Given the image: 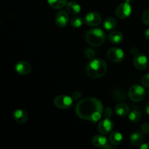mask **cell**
Instances as JSON below:
<instances>
[{"label": "cell", "instance_id": "20", "mask_svg": "<svg viewBox=\"0 0 149 149\" xmlns=\"http://www.w3.org/2000/svg\"><path fill=\"white\" fill-rule=\"evenodd\" d=\"M49 7L55 10H59L66 5L68 0H47Z\"/></svg>", "mask_w": 149, "mask_h": 149}, {"label": "cell", "instance_id": "14", "mask_svg": "<svg viewBox=\"0 0 149 149\" xmlns=\"http://www.w3.org/2000/svg\"><path fill=\"white\" fill-rule=\"evenodd\" d=\"M13 118H14L15 121L17 123L23 124L27 122L29 116H28V113L24 110L17 109L13 113Z\"/></svg>", "mask_w": 149, "mask_h": 149}, {"label": "cell", "instance_id": "7", "mask_svg": "<svg viewBox=\"0 0 149 149\" xmlns=\"http://www.w3.org/2000/svg\"><path fill=\"white\" fill-rule=\"evenodd\" d=\"M132 13V7L128 2H124L119 4L116 9L115 14L119 19H125L129 17Z\"/></svg>", "mask_w": 149, "mask_h": 149}, {"label": "cell", "instance_id": "15", "mask_svg": "<svg viewBox=\"0 0 149 149\" xmlns=\"http://www.w3.org/2000/svg\"><path fill=\"white\" fill-rule=\"evenodd\" d=\"M66 11L69 14L73 15H77L81 11V7L79 4L76 1H68L65 5Z\"/></svg>", "mask_w": 149, "mask_h": 149}, {"label": "cell", "instance_id": "26", "mask_svg": "<svg viewBox=\"0 0 149 149\" xmlns=\"http://www.w3.org/2000/svg\"><path fill=\"white\" fill-rule=\"evenodd\" d=\"M85 55L87 56V58H88L89 59L92 60L94 58V57L95 56V52L91 48H87L85 50Z\"/></svg>", "mask_w": 149, "mask_h": 149}, {"label": "cell", "instance_id": "17", "mask_svg": "<svg viewBox=\"0 0 149 149\" xmlns=\"http://www.w3.org/2000/svg\"><path fill=\"white\" fill-rule=\"evenodd\" d=\"M108 39L112 44H120L123 41L124 36L119 31H113L109 33Z\"/></svg>", "mask_w": 149, "mask_h": 149}, {"label": "cell", "instance_id": "30", "mask_svg": "<svg viewBox=\"0 0 149 149\" xmlns=\"http://www.w3.org/2000/svg\"><path fill=\"white\" fill-rule=\"evenodd\" d=\"M140 148L141 149H148L149 148V143H142L140 146Z\"/></svg>", "mask_w": 149, "mask_h": 149}, {"label": "cell", "instance_id": "8", "mask_svg": "<svg viewBox=\"0 0 149 149\" xmlns=\"http://www.w3.org/2000/svg\"><path fill=\"white\" fill-rule=\"evenodd\" d=\"M133 65L140 71L145 70L148 65V60L144 54L137 53L133 58Z\"/></svg>", "mask_w": 149, "mask_h": 149}, {"label": "cell", "instance_id": "13", "mask_svg": "<svg viewBox=\"0 0 149 149\" xmlns=\"http://www.w3.org/2000/svg\"><path fill=\"white\" fill-rule=\"evenodd\" d=\"M92 143L93 146H95L97 148H112L113 147L111 146V144H109L108 143L107 138L103 135H95L92 139Z\"/></svg>", "mask_w": 149, "mask_h": 149}, {"label": "cell", "instance_id": "21", "mask_svg": "<svg viewBox=\"0 0 149 149\" xmlns=\"http://www.w3.org/2000/svg\"><path fill=\"white\" fill-rule=\"evenodd\" d=\"M103 27L107 31H112L116 28L117 23L113 17H107L103 21Z\"/></svg>", "mask_w": 149, "mask_h": 149}, {"label": "cell", "instance_id": "2", "mask_svg": "<svg viewBox=\"0 0 149 149\" xmlns=\"http://www.w3.org/2000/svg\"><path fill=\"white\" fill-rule=\"evenodd\" d=\"M108 65L106 61L100 58L90 60L86 67L87 76L92 79H99L106 74Z\"/></svg>", "mask_w": 149, "mask_h": 149}, {"label": "cell", "instance_id": "31", "mask_svg": "<svg viewBox=\"0 0 149 149\" xmlns=\"http://www.w3.org/2000/svg\"><path fill=\"white\" fill-rule=\"evenodd\" d=\"M144 36H145L146 39L149 40V29H146V30L145 31V33H144Z\"/></svg>", "mask_w": 149, "mask_h": 149}, {"label": "cell", "instance_id": "19", "mask_svg": "<svg viewBox=\"0 0 149 149\" xmlns=\"http://www.w3.org/2000/svg\"><path fill=\"white\" fill-rule=\"evenodd\" d=\"M115 111L119 116H126L129 114L130 108L127 104L124 103H119L115 106Z\"/></svg>", "mask_w": 149, "mask_h": 149}, {"label": "cell", "instance_id": "27", "mask_svg": "<svg viewBox=\"0 0 149 149\" xmlns=\"http://www.w3.org/2000/svg\"><path fill=\"white\" fill-rule=\"evenodd\" d=\"M112 113H113V111H112L111 109H110V108H106V109H105V118H111V116H112Z\"/></svg>", "mask_w": 149, "mask_h": 149}, {"label": "cell", "instance_id": "3", "mask_svg": "<svg viewBox=\"0 0 149 149\" xmlns=\"http://www.w3.org/2000/svg\"><path fill=\"white\" fill-rule=\"evenodd\" d=\"M86 42L93 47L101 46L106 40V34L102 29L95 28L86 33Z\"/></svg>", "mask_w": 149, "mask_h": 149}, {"label": "cell", "instance_id": "9", "mask_svg": "<svg viewBox=\"0 0 149 149\" xmlns=\"http://www.w3.org/2000/svg\"><path fill=\"white\" fill-rule=\"evenodd\" d=\"M102 21L101 16L96 12H90L87 13L84 17V22L86 24L91 27L97 26Z\"/></svg>", "mask_w": 149, "mask_h": 149}, {"label": "cell", "instance_id": "12", "mask_svg": "<svg viewBox=\"0 0 149 149\" xmlns=\"http://www.w3.org/2000/svg\"><path fill=\"white\" fill-rule=\"evenodd\" d=\"M69 21V16L68 13L65 10H60L55 17V23L58 27L65 28L68 25Z\"/></svg>", "mask_w": 149, "mask_h": 149}, {"label": "cell", "instance_id": "4", "mask_svg": "<svg viewBox=\"0 0 149 149\" xmlns=\"http://www.w3.org/2000/svg\"><path fill=\"white\" fill-rule=\"evenodd\" d=\"M128 95L132 101H141L145 97L146 90L144 87L140 84H134L130 88L128 91Z\"/></svg>", "mask_w": 149, "mask_h": 149}, {"label": "cell", "instance_id": "16", "mask_svg": "<svg viewBox=\"0 0 149 149\" xmlns=\"http://www.w3.org/2000/svg\"><path fill=\"white\" fill-rule=\"evenodd\" d=\"M143 140V134L139 132H136L132 133V135H130V141L131 145L134 146H141V144H142Z\"/></svg>", "mask_w": 149, "mask_h": 149}, {"label": "cell", "instance_id": "28", "mask_svg": "<svg viewBox=\"0 0 149 149\" xmlns=\"http://www.w3.org/2000/svg\"><path fill=\"white\" fill-rule=\"evenodd\" d=\"M142 131L146 134L149 133V124L145 123L142 126Z\"/></svg>", "mask_w": 149, "mask_h": 149}, {"label": "cell", "instance_id": "18", "mask_svg": "<svg viewBox=\"0 0 149 149\" xmlns=\"http://www.w3.org/2000/svg\"><path fill=\"white\" fill-rule=\"evenodd\" d=\"M123 140V135L118 131H114L110 134L109 141L112 146H118L121 144Z\"/></svg>", "mask_w": 149, "mask_h": 149}, {"label": "cell", "instance_id": "6", "mask_svg": "<svg viewBox=\"0 0 149 149\" xmlns=\"http://www.w3.org/2000/svg\"><path fill=\"white\" fill-rule=\"evenodd\" d=\"M107 57L113 63H121L125 58V52L120 48L112 47L108 50Z\"/></svg>", "mask_w": 149, "mask_h": 149}, {"label": "cell", "instance_id": "32", "mask_svg": "<svg viewBox=\"0 0 149 149\" xmlns=\"http://www.w3.org/2000/svg\"><path fill=\"white\" fill-rule=\"evenodd\" d=\"M146 111L147 114H148L149 116V102L148 103H147L146 107Z\"/></svg>", "mask_w": 149, "mask_h": 149}, {"label": "cell", "instance_id": "33", "mask_svg": "<svg viewBox=\"0 0 149 149\" xmlns=\"http://www.w3.org/2000/svg\"><path fill=\"white\" fill-rule=\"evenodd\" d=\"M125 1H126V2H128V3H130L131 1H133V0H125Z\"/></svg>", "mask_w": 149, "mask_h": 149}, {"label": "cell", "instance_id": "1", "mask_svg": "<svg viewBox=\"0 0 149 149\" xmlns=\"http://www.w3.org/2000/svg\"><path fill=\"white\" fill-rule=\"evenodd\" d=\"M76 113L84 120L97 122L103 113L101 101L96 97H87L79 100L76 106Z\"/></svg>", "mask_w": 149, "mask_h": 149}, {"label": "cell", "instance_id": "10", "mask_svg": "<svg viewBox=\"0 0 149 149\" xmlns=\"http://www.w3.org/2000/svg\"><path fill=\"white\" fill-rule=\"evenodd\" d=\"M113 127V123L110 118H105L104 119L101 120L97 126V130L103 135H107L109 134Z\"/></svg>", "mask_w": 149, "mask_h": 149}, {"label": "cell", "instance_id": "11", "mask_svg": "<svg viewBox=\"0 0 149 149\" xmlns=\"http://www.w3.org/2000/svg\"><path fill=\"white\" fill-rule=\"evenodd\" d=\"M15 71L18 74L25 76L30 74L32 70V67L31 65L29 62H27V61H18L15 64Z\"/></svg>", "mask_w": 149, "mask_h": 149}, {"label": "cell", "instance_id": "25", "mask_svg": "<svg viewBox=\"0 0 149 149\" xmlns=\"http://www.w3.org/2000/svg\"><path fill=\"white\" fill-rule=\"evenodd\" d=\"M142 20L144 24L149 26V9L146 10L142 16Z\"/></svg>", "mask_w": 149, "mask_h": 149}, {"label": "cell", "instance_id": "24", "mask_svg": "<svg viewBox=\"0 0 149 149\" xmlns=\"http://www.w3.org/2000/svg\"><path fill=\"white\" fill-rule=\"evenodd\" d=\"M141 83L144 87L149 88V73H147L145 75L143 76L141 79Z\"/></svg>", "mask_w": 149, "mask_h": 149}, {"label": "cell", "instance_id": "22", "mask_svg": "<svg viewBox=\"0 0 149 149\" xmlns=\"http://www.w3.org/2000/svg\"><path fill=\"white\" fill-rule=\"evenodd\" d=\"M83 23H84V20H83L82 17H79V16H74V17L71 18V21H70L71 26L73 28H74V29H79V28H80L82 26Z\"/></svg>", "mask_w": 149, "mask_h": 149}, {"label": "cell", "instance_id": "23", "mask_svg": "<svg viewBox=\"0 0 149 149\" xmlns=\"http://www.w3.org/2000/svg\"><path fill=\"white\" fill-rule=\"evenodd\" d=\"M128 118L132 122H138L141 119V114L138 111H132L129 113Z\"/></svg>", "mask_w": 149, "mask_h": 149}, {"label": "cell", "instance_id": "29", "mask_svg": "<svg viewBox=\"0 0 149 149\" xmlns=\"http://www.w3.org/2000/svg\"><path fill=\"white\" fill-rule=\"evenodd\" d=\"M81 96V94L79 91H75L72 95V97L73 99H74V100H77V99L79 98Z\"/></svg>", "mask_w": 149, "mask_h": 149}, {"label": "cell", "instance_id": "5", "mask_svg": "<svg viewBox=\"0 0 149 149\" xmlns=\"http://www.w3.org/2000/svg\"><path fill=\"white\" fill-rule=\"evenodd\" d=\"M73 97L65 95H58L54 98V105L60 109H68L73 104Z\"/></svg>", "mask_w": 149, "mask_h": 149}]
</instances>
